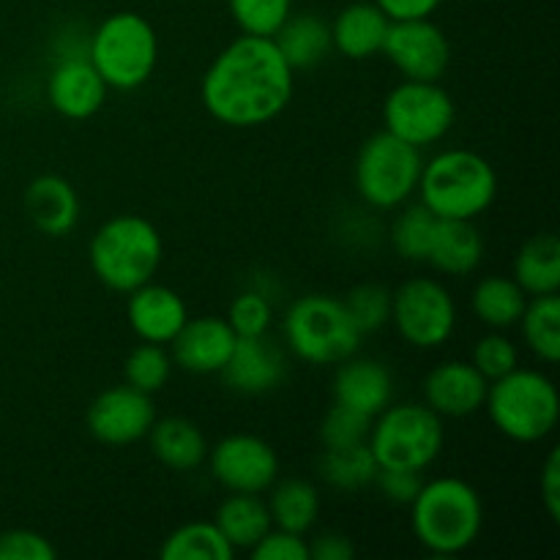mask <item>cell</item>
Returning a JSON list of instances; mask_svg holds the SVG:
<instances>
[{
  "instance_id": "40",
  "label": "cell",
  "mask_w": 560,
  "mask_h": 560,
  "mask_svg": "<svg viewBox=\"0 0 560 560\" xmlns=\"http://www.w3.org/2000/svg\"><path fill=\"white\" fill-rule=\"evenodd\" d=\"M58 556L47 536L27 528H14L0 534V560H52Z\"/></svg>"
},
{
  "instance_id": "27",
  "label": "cell",
  "mask_w": 560,
  "mask_h": 560,
  "mask_svg": "<svg viewBox=\"0 0 560 560\" xmlns=\"http://www.w3.org/2000/svg\"><path fill=\"white\" fill-rule=\"evenodd\" d=\"M213 523L235 550H252L273 528L266 501L249 492H230Z\"/></svg>"
},
{
  "instance_id": "37",
  "label": "cell",
  "mask_w": 560,
  "mask_h": 560,
  "mask_svg": "<svg viewBox=\"0 0 560 560\" xmlns=\"http://www.w3.org/2000/svg\"><path fill=\"white\" fill-rule=\"evenodd\" d=\"M224 320L230 323V328H233L238 339L266 337L273 320V304L271 299H268V293L249 288L244 290V293L235 295Z\"/></svg>"
},
{
  "instance_id": "21",
  "label": "cell",
  "mask_w": 560,
  "mask_h": 560,
  "mask_svg": "<svg viewBox=\"0 0 560 560\" xmlns=\"http://www.w3.org/2000/svg\"><path fill=\"white\" fill-rule=\"evenodd\" d=\"M25 211L36 230L63 238L80 222V195L60 175H38L25 189Z\"/></svg>"
},
{
  "instance_id": "39",
  "label": "cell",
  "mask_w": 560,
  "mask_h": 560,
  "mask_svg": "<svg viewBox=\"0 0 560 560\" xmlns=\"http://www.w3.org/2000/svg\"><path fill=\"white\" fill-rule=\"evenodd\" d=\"M470 364L487 377V381H498V377L509 375L512 370L520 366V350L506 334L492 331L487 337H481L474 345V355H470Z\"/></svg>"
},
{
  "instance_id": "34",
  "label": "cell",
  "mask_w": 560,
  "mask_h": 560,
  "mask_svg": "<svg viewBox=\"0 0 560 560\" xmlns=\"http://www.w3.org/2000/svg\"><path fill=\"white\" fill-rule=\"evenodd\" d=\"M170 375H173V355L164 350V345H137L124 364L126 383L137 392L151 394V397L167 386Z\"/></svg>"
},
{
  "instance_id": "13",
  "label": "cell",
  "mask_w": 560,
  "mask_h": 560,
  "mask_svg": "<svg viewBox=\"0 0 560 560\" xmlns=\"http://www.w3.org/2000/svg\"><path fill=\"white\" fill-rule=\"evenodd\" d=\"M383 55L405 80L438 82L452 66V44L448 36L427 16V20L392 22L383 44Z\"/></svg>"
},
{
  "instance_id": "11",
  "label": "cell",
  "mask_w": 560,
  "mask_h": 560,
  "mask_svg": "<svg viewBox=\"0 0 560 560\" xmlns=\"http://www.w3.org/2000/svg\"><path fill=\"white\" fill-rule=\"evenodd\" d=\"M392 323L410 348L435 350L443 348L457 328V304L446 284L416 277L392 293Z\"/></svg>"
},
{
  "instance_id": "23",
  "label": "cell",
  "mask_w": 560,
  "mask_h": 560,
  "mask_svg": "<svg viewBox=\"0 0 560 560\" xmlns=\"http://www.w3.org/2000/svg\"><path fill=\"white\" fill-rule=\"evenodd\" d=\"M481 260H485V238L474 222L438 219L430 255H427V262L435 271L446 277H468L481 266Z\"/></svg>"
},
{
  "instance_id": "30",
  "label": "cell",
  "mask_w": 560,
  "mask_h": 560,
  "mask_svg": "<svg viewBox=\"0 0 560 560\" xmlns=\"http://www.w3.org/2000/svg\"><path fill=\"white\" fill-rule=\"evenodd\" d=\"M530 353L545 364H558L560 359V299L558 293L534 295L517 323Z\"/></svg>"
},
{
  "instance_id": "24",
  "label": "cell",
  "mask_w": 560,
  "mask_h": 560,
  "mask_svg": "<svg viewBox=\"0 0 560 560\" xmlns=\"http://www.w3.org/2000/svg\"><path fill=\"white\" fill-rule=\"evenodd\" d=\"M148 441H151L153 457L164 468L178 470V474L197 470L208 457L206 435L195 421L184 419V416H167V419L153 421Z\"/></svg>"
},
{
  "instance_id": "9",
  "label": "cell",
  "mask_w": 560,
  "mask_h": 560,
  "mask_svg": "<svg viewBox=\"0 0 560 560\" xmlns=\"http://www.w3.org/2000/svg\"><path fill=\"white\" fill-rule=\"evenodd\" d=\"M421 167H424L421 148L383 129L372 135L355 156V191L375 211H394L416 195Z\"/></svg>"
},
{
  "instance_id": "31",
  "label": "cell",
  "mask_w": 560,
  "mask_h": 560,
  "mask_svg": "<svg viewBox=\"0 0 560 560\" xmlns=\"http://www.w3.org/2000/svg\"><path fill=\"white\" fill-rule=\"evenodd\" d=\"M159 556L164 560H230L235 547L217 528V523H186L164 539Z\"/></svg>"
},
{
  "instance_id": "35",
  "label": "cell",
  "mask_w": 560,
  "mask_h": 560,
  "mask_svg": "<svg viewBox=\"0 0 560 560\" xmlns=\"http://www.w3.org/2000/svg\"><path fill=\"white\" fill-rule=\"evenodd\" d=\"M228 5L241 33L249 36L273 38V33L293 14V0H228Z\"/></svg>"
},
{
  "instance_id": "38",
  "label": "cell",
  "mask_w": 560,
  "mask_h": 560,
  "mask_svg": "<svg viewBox=\"0 0 560 560\" xmlns=\"http://www.w3.org/2000/svg\"><path fill=\"white\" fill-rule=\"evenodd\" d=\"M370 416L334 402V408L328 410L326 419H323L320 424V441L326 448L361 446V443H366V438H370Z\"/></svg>"
},
{
  "instance_id": "26",
  "label": "cell",
  "mask_w": 560,
  "mask_h": 560,
  "mask_svg": "<svg viewBox=\"0 0 560 560\" xmlns=\"http://www.w3.org/2000/svg\"><path fill=\"white\" fill-rule=\"evenodd\" d=\"M514 282L525 295H550L560 290V241L552 233H539L525 241L514 257Z\"/></svg>"
},
{
  "instance_id": "41",
  "label": "cell",
  "mask_w": 560,
  "mask_h": 560,
  "mask_svg": "<svg viewBox=\"0 0 560 560\" xmlns=\"http://www.w3.org/2000/svg\"><path fill=\"white\" fill-rule=\"evenodd\" d=\"M249 552L255 560H310V541L304 534L271 528Z\"/></svg>"
},
{
  "instance_id": "25",
  "label": "cell",
  "mask_w": 560,
  "mask_h": 560,
  "mask_svg": "<svg viewBox=\"0 0 560 560\" xmlns=\"http://www.w3.org/2000/svg\"><path fill=\"white\" fill-rule=\"evenodd\" d=\"M279 52L293 71L320 66L331 52V25L317 14H290L284 25L273 33Z\"/></svg>"
},
{
  "instance_id": "18",
  "label": "cell",
  "mask_w": 560,
  "mask_h": 560,
  "mask_svg": "<svg viewBox=\"0 0 560 560\" xmlns=\"http://www.w3.org/2000/svg\"><path fill=\"white\" fill-rule=\"evenodd\" d=\"M126 317H129L131 331L142 342L164 345L167 348L178 337L184 323L189 320V310H186V301L173 288H164V284H156L151 279V282L129 293Z\"/></svg>"
},
{
  "instance_id": "20",
  "label": "cell",
  "mask_w": 560,
  "mask_h": 560,
  "mask_svg": "<svg viewBox=\"0 0 560 560\" xmlns=\"http://www.w3.org/2000/svg\"><path fill=\"white\" fill-rule=\"evenodd\" d=\"M392 397L394 377L386 364L375 359H359V355L339 361V370L334 375V402L375 419L383 408L392 405Z\"/></svg>"
},
{
  "instance_id": "43",
  "label": "cell",
  "mask_w": 560,
  "mask_h": 560,
  "mask_svg": "<svg viewBox=\"0 0 560 560\" xmlns=\"http://www.w3.org/2000/svg\"><path fill=\"white\" fill-rule=\"evenodd\" d=\"M539 492L550 520L552 523H558L560 520V452L558 448H552L550 457H547L545 470H541Z\"/></svg>"
},
{
  "instance_id": "17",
  "label": "cell",
  "mask_w": 560,
  "mask_h": 560,
  "mask_svg": "<svg viewBox=\"0 0 560 560\" xmlns=\"http://www.w3.org/2000/svg\"><path fill=\"white\" fill-rule=\"evenodd\" d=\"M235 331L224 317H189L170 342L173 364L191 375H219L233 355Z\"/></svg>"
},
{
  "instance_id": "1",
  "label": "cell",
  "mask_w": 560,
  "mask_h": 560,
  "mask_svg": "<svg viewBox=\"0 0 560 560\" xmlns=\"http://www.w3.org/2000/svg\"><path fill=\"white\" fill-rule=\"evenodd\" d=\"M295 71L268 36L233 38L200 82V102L213 120L233 129H257L288 109Z\"/></svg>"
},
{
  "instance_id": "7",
  "label": "cell",
  "mask_w": 560,
  "mask_h": 560,
  "mask_svg": "<svg viewBox=\"0 0 560 560\" xmlns=\"http://www.w3.org/2000/svg\"><path fill=\"white\" fill-rule=\"evenodd\" d=\"M443 441V419L424 402H402L388 405L372 419L370 446L377 468H397L424 474L435 459L441 457Z\"/></svg>"
},
{
  "instance_id": "16",
  "label": "cell",
  "mask_w": 560,
  "mask_h": 560,
  "mask_svg": "<svg viewBox=\"0 0 560 560\" xmlns=\"http://www.w3.org/2000/svg\"><path fill=\"white\" fill-rule=\"evenodd\" d=\"M107 82L102 80L88 55L58 58L47 80V102L58 115L69 120H88L104 107Z\"/></svg>"
},
{
  "instance_id": "36",
  "label": "cell",
  "mask_w": 560,
  "mask_h": 560,
  "mask_svg": "<svg viewBox=\"0 0 560 560\" xmlns=\"http://www.w3.org/2000/svg\"><path fill=\"white\" fill-rule=\"evenodd\" d=\"M342 304L361 337L381 331L392 320V293L381 284H359L350 290L348 299H342Z\"/></svg>"
},
{
  "instance_id": "8",
  "label": "cell",
  "mask_w": 560,
  "mask_h": 560,
  "mask_svg": "<svg viewBox=\"0 0 560 560\" xmlns=\"http://www.w3.org/2000/svg\"><path fill=\"white\" fill-rule=\"evenodd\" d=\"M361 339L364 337L350 320L342 299L334 295H301L284 315V342L306 364H339L359 353Z\"/></svg>"
},
{
  "instance_id": "42",
  "label": "cell",
  "mask_w": 560,
  "mask_h": 560,
  "mask_svg": "<svg viewBox=\"0 0 560 560\" xmlns=\"http://www.w3.org/2000/svg\"><path fill=\"white\" fill-rule=\"evenodd\" d=\"M372 485L381 490V495L386 498V501L397 503V506H410L413 498L419 495L424 479H421V474H416V470L377 468L375 481H372Z\"/></svg>"
},
{
  "instance_id": "28",
  "label": "cell",
  "mask_w": 560,
  "mask_h": 560,
  "mask_svg": "<svg viewBox=\"0 0 560 560\" xmlns=\"http://www.w3.org/2000/svg\"><path fill=\"white\" fill-rule=\"evenodd\" d=\"M266 506L273 528L306 534L320 517V492L306 479H282L271 485Z\"/></svg>"
},
{
  "instance_id": "19",
  "label": "cell",
  "mask_w": 560,
  "mask_h": 560,
  "mask_svg": "<svg viewBox=\"0 0 560 560\" xmlns=\"http://www.w3.org/2000/svg\"><path fill=\"white\" fill-rule=\"evenodd\" d=\"M284 372L282 350L268 342V337H244L235 342L233 355L219 375L235 394L260 397L282 386Z\"/></svg>"
},
{
  "instance_id": "10",
  "label": "cell",
  "mask_w": 560,
  "mask_h": 560,
  "mask_svg": "<svg viewBox=\"0 0 560 560\" xmlns=\"http://www.w3.org/2000/svg\"><path fill=\"white\" fill-rule=\"evenodd\" d=\"M457 107L446 88L438 82L405 80L383 102V124L399 140L430 148L452 131Z\"/></svg>"
},
{
  "instance_id": "12",
  "label": "cell",
  "mask_w": 560,
  "mask_h": 560,
  "mask_svg": "<svg viewBox=\"0 0 560 560\" xmlns=\"http://www.w3.org/2000/svg\"><path fill=\"white\" fill-rule=\"evenodd\" d=\"M211 476L228 492L262 495L279 479V457L268 441L257 435H228L208 452Z\"/></svg>"
},
{
  "instance_id": "5",
  "label": "cell",
  "mask_w": 560,
  "mask_h": 560,
  "mask_svg": "<svg viewBox=\"0 0 560 560\" xmlns=\"http://www.w3.org/2000/svg\"><path fill=\"white\" fill-rule=\"evenodd\" d=\"M485 408L503 438L525 446L550 438L560 419L556 383L545 372L523 366L490 383Z\"/></svg>"
},
{
  "instance_id": "44",
  "label": "cell",
  "mask_w": 560,
  "mask_h": 560,
  "mask_svg": "<svg viewBox=\"0 0 560 560\" xmlns=\"http://www.w3.org/2000/svg\"><path fill=\"white\" fill-rule=\"evenodd\" d=\"M355 547L348 536L334 534V530H326V534L315 536L310 541V560H353Z\"/></svg>"
},
{
  "instance_id": "14",
  "label": "cell",
  "mask_w": 560,
  "mask_h": 560,
  "mask_svg": "<svg viewBox=\"0 0 560 560\" xmlns=\"http://www.w3.org/2000/svg\"><path fill=\"white\" fill-rule=\"evenodd\" d=\"M153 421H156L153 397L137 392L129 383L104 388L88 408V430L107 446H131L142 441L151 432Z\"/></svg>"
},
{
  "instance_id": "15",
  "label": "cell",
  "mask_w": 560,
  "mask_h": 560,
  "mask_svg": "<svg viewBox=\"0 0 560 560\" xmlns=\"http://www.w3.org/2000/svg\"><path fill=\"white\" fill-rule=\"evenodd\" d=\"M490 381L470 361H443L424 377V405L441 419H468L485 408Z\"/></svg>"
},
{
  "instance_id": "4",
  "label": "cell",
  "mask_w": 560,
  "mask_h": 560,
  "mask_svg": "<svg viewBox=\"0 0 560 560\" xmlns=\"http://www.w3.org/2000/svg\"><path fill=\"white\" fill-rule=\"evenodd\" d=\"M162 257V233L137 213H124L104 222L88 246V260L98 282L126 295L156 277Z\"/></svg>"
},
{
  "instance_id": "2",
  "label": "cell",
  "mask_w": 560,
  "mask_h": 560,
  "mask_svg": "<svg viewBox=\"0 0 560 560\" xmlns=\"http://www.w3.org/2000/svg\"><path fill=\"white\" fill-rule=\"evenodd\" d=\"M410 525L432 556H459L476 545L485 528V503L474 485L457 476L424 481L410 503Z\"/></svg>"
},
{
  "instance_id": "45",
  "label": "cell",
  "mask_w": 560,
  "mask_h": 560,
  "mask_svg": "<svg viewBox=\"0 0 560 560\" xmlns=\"http://www.w3.org/2000/svg\"><path fill=\"white\" fill-rule=\"evenodd\" d=\"M383 9V14L392 22L402 20H427L441 9L443 0H375Z\"/></svg>"
},
{
  "instance_id": "22",
  "label": "cell",
  "mask_w": 560,
  "mask_h": 560,
  "mask_svg": "<svg viewBox=\"0 0 560 560\" xmlns=\"http://www.w3.org/2000/svg\"><path fill=\"white\" fill-rule=\"evenodd\" d=\"M392 20L383 14L377 3H350L345 5L331 22V47L350 60H366L383 52L386 33Z\"/></svg>"
},
{
  "instance_id": "6",
  "label": "cell",
  "mask_w": 560,
  "mask_h": 560,
  "mask_svg": "<svg viewBox=\"0 0 560 560\" xmlns=\"http://www.w3.org/2000/svg\"><path fill=\"white\" fill-rule=\"evenodd\" d=\"M88 60L113 91H137L151 80L159 36L137 11L109 14L88 38Z\"/></svg>"
},
{
  "instance_id": "33",
  "label": "cell",
  "mask_w": 560,
  "mask_h": 560,
  "mask_svg": "<svg viewBox=\"0 0 560 560\" xmlns=\"http://www.w3.org/2000/svg\"><path fill=\"white\" fill-rule=\"evenodd\" d=\"M438 217L421 202L408 206L405 202L402 211L397 213L392 224V246L402 260L408 262H427L430 255L432 235H435Z\"/></svg>"
},
{
  "instance_id": "29",
  "label": "cell",
  "mask_w": 560,
  "mask_h": 560,
  "mask_svg": "<svg viewBox=\"0 0 560 560\" xmlns=\"http://www.w3.org/2000/svg\"><path fill=\"white\" fill-rule=\"evenodd\" d=\"M470 304H474L476 317L487 328L506 331L520 323L525 306H528V295L512 277H485L474 288Z\"/></svg>"
},
{
  "instance_id": "3",
  "label": "cell",
  "mask_w": 560,
  "mask_h": 560,
  "mask_svg": "<svg viewBox=\"0 0 560 560\" xmlns=\"http://www.w3.org/2000/svg\"><path fill=\"white\" fill-rule=\"evenodd\" d=\"M416 195L438 219L474 222L498 197V173L481 153L448 148L424 162Z\"/></svg>"
},
{
  "instance_id": "32",
  "label": "cell",
  "mask_w": 560,
  "mask_h": 560,
  "mask_svg": "<svg viewBox=\"0 0 560 560\" xmlns=\"http://www.w3.org/2000/svg\"><path fill=\"white\" fill-rule=\"evenodd\" d=\"M375 474L377 463L366 443L350 448H326V454L320 457V476L334 490L353 492L370 487L375 481Z\"/></svg>"
}]
</instances>
